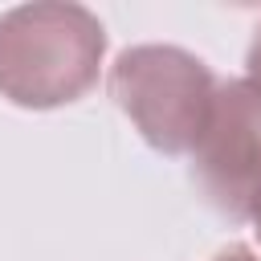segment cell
Segmentation results:
<instances>
[{
    "mask_svg": "<svg viewBox=\"0 0 261 261\" xmlns=\"http://www.w3.org/2000/svg\"><path fill=\"white\" fill-rule=\"evenodd\" d=\"M220 77L175 45H139L118 53L110 69V94L122 106V114L139 126V135L167 155H192L212 102H216Z\"/></svg>",
    "mask_w": 261,
    "mask_h": 261,
    "instance_id": "cell-2",
    "label": "cell"
},
{
    "mask_svg": "<svg viewBox=\"0 0 261 261\" xmlns=\"http://www.w3.org/2000/svg\"><path fill=\"white\" fill-rule=\"evenodd\" d=\"M253 224H257V237H261V208L253 212Z\"/></svg>",
    "mask_w": 261,
    "mask_h": 261,
    "instance_id": "cell-6",
    "label": "cell"
},
{
    "mask_svg": "<svg viewBox=\"0 0 261 261\" xmlns=\"http://www.w3.org/2000/svg\"><path fill=\"white\" fill-rule=\"evenodd\" d=\"M245 65H249L245 77L261 82V24H257V37H253V45H249V61H245Z\"/></svg>",
    "mask_w": 261,
    "mask_h": 261,
    "instance_id": "cell-4",
    "label": "cell"
},
{
    "mask_svg": "<svg viewBox=\"0 0 261 261\" xmlns=\"http://www.w3.org/2000/svg\"><path fill=\"white\" fill-rule=\"evenodd\" d=\"M216 261H261V257H257L253 249H245V245H232V249H224Z\"/></svg>",
    "mask_w": 261,
    "mask_h": 261,
    "instance_id": "cell-5",
    "label": "cell"
},
{
    "mask_svg": "<svg viewBox=\"0 0 261 261\" xmlns=\"http://www.w3.org/2000/svg\"><path fill=\"white\" fill-rule=\"evenodd\" d=\"M106 29L82 4H20L0 16V94L49 110L77 102L102 69Z\"/></svg>",
    "mask_w": 261,
    "mask_h": 261,
    "instance_id": "cell-1",
    "label": "cell"
},
{
    "mask_svg": "<svg viewBox=\"0 0 261 261\" xmlns=\"http://www.w3.org/2000/svg\"><path fill=\"white\" fill-rule=\"evenodd\" d=\"M192 175L208 204L253 220L261 208V82H220L208 126L192 151Z\"/></svg>",
    "mask_w": 261,
    "mask_h": 261,
    "instance_id": "cell-3",
    "label": "cell"
}]
</instances>
